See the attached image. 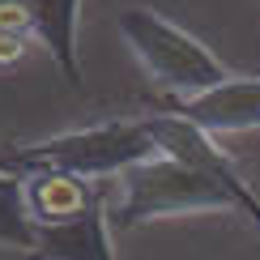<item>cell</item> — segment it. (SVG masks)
I'll return each mask as SVG.
<instances>
[{"instance_id": "6da1fadb", "label": "cell", "mask_w": 260, "mask_h": 260, "mask_svg": "<svg viewBox=\"0 0 260 260\" xmlns=\"http://www.w3.org/2000/svg\"><path fill=\"white\" fill-rule=\"evenodd\" d=\"M158 145L149 137L145 120H111L94 128H73L30 141V145H5L0 149V171L9 175H35V171H60V175H77L85 183L120 179L137 162L154 158Z\"/></svg>"}, {"instance_id": "7a4b0ae2", "label": "cell", "mask_w": 260, "mask_h": 260, "mask_svg": "<svg viewBox=\"0 0 260 260\" xmlns=\"http://www.w3.org/2000/svg\"><path fill=\"white\" fill-rule=\"evenodd\" d=\"M107 213H111V226H120V231L158 218H183V213H239V218H247L235 192H226L218 179L201 175L167 154H154L137 162L133 171H124L120 197Z\"/></svg>"}, {"instance_id": "3957f363", "label": "cell", "mask_w": 260, "mask_h": 260, "mask_svg": "<svg viewBox=\"0 0 260 260\" xmlns=\"http://www.w3.org/2000/svg\"><path fill=\"white\" fill-rule=\"evenodd\" d=\"M115 30L128 43V51L137 56V64L145 69V77L158 90L175 94V99L201 94V90H209V85H218L226 77V64L192 30H183L179 21L162 17L158 9L128 5L115 17Z\"/></svg>"}, {"instance_id": "277c9868", "label": "cell", "mask_w": 260, "mask_h": 260, "mask_svg": "<svg viewBox=\"0 0 260 260\" xmlns=\"http://www.w3.org/2000/svg\"><path fill=\"white\" fill-rule=\"evenodd\" d=\"M145 128H149V137H154L158 154L175 158V162H183V167H192V171H201V175L218 179L226 192H235L239 205H243V213H247V222L260 231V197L252 192V183L243 179V171L235 167V158L218 145V137H209L205 128H197L192 120H183L179 111L149 115Z\"/></svg>"}, {"instance_id": "5b68a950", "label": "cell", "mask_w": 260, "mask_h": 260, "mask_svg": "<svg viewBox=\"0 0 260 260\" xmlns=\"http://www.w3.org/2000/svg\"><path fill=\"white\" fill-rule=\"evenodd\" d=\"M183 120L205 128L209 137H231V133H256L260 128V77H235L226 73L218 85L175 103Z\"/></svg>"}, {"instance_id": "8992f818", "label": "cell", "mask_w": 260, "mask_h": 260, "mask_svg": "<svg viewBox=\"0 0 260 260\" xmlns=\"http://www.w3.org/2000/svg\"><path fill=\"white\" fill-rule=\"evenodd\" d=\"M30 260H115L111 213H107L103 192L85 205V209H77L73 218L35 226Z\"/></svg>"}, {"instance_id": "52a82bcc", "label": "cell", "mask_w": 260, "mask_h": 260, "mask_svg": "<svg viewBox=\"0 0 260 260\" xmlns=\"http://www.w3.org/2000/svg\"><path fill=\"white\" fill-rule=\"evenodd\" d=\"M17 5H21V13L30 21V35L47 47L51 64H56L73 85H81V51H77L81 0H17Z\"/></svg>"}, {"instance_id": "ba28073f", "label": "cell", "mask_w": 260, "mask_h": 260, "mask_svg": "<svg viewBox=\"0 0 260 260\" xmlns=\"http://www.w3.org/2000/svg\"><path fill=\"white\" fill-rule=\"evenodd\" d=\"M99 183H85L77 175H60V171H35V175H21V197H26V213L35 226L47 222H64L77 209H85L99 197Z\"/></svg>"}, {"instance_id": "9c48e42d", "label": "cell", "mask_w": 260, "mask_h": 260, "mask_svg": "<svg viewBox=\"0 0 260 260\" xmlns=\"http://www.w3.org/2000/svg\"><path fill=\"white\" fill-rule=\"evenodd\" d=\"M0 247H13V252L35 247V222L26 213L21 179L9 175V171H0Z\"/></svg>"}, {"instance_id": "30bf717a", "label": "cell", "mask_w": 260, "mask_h": 260, "mask_svg": "<svg viewBox=\"0 0 260 260\" xmlns=\"http://www.w3.org/2000/svg\"><path fill=\"white\" fill-rule=\"evenodd\" d=\"M21 56H26V39H21V35H5V30H0V69L21 64Z\"/></svg>"}]
</instances>
